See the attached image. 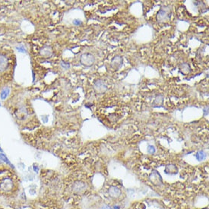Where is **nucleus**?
Returning <instances> with one entry per match:
<instances>
[{
    "label": "nucleus",
    "instance_id": "obj_2",
    "mask_svg": "<svg viewBox=\"0 0 209 209\" xmlns=\"http://www.w3.org/2000/svg\"><path fill=\"white\" fill-rule=\"evenodd\" d=\"M95 62V58L93 54L89 52L83 53L80 57V63L84 67H91Z\"/></svg>",
    "mask_w": 209,
    "mask_h": 209
},
{
    "label": "nucleus",
    "instance_id": "obj_3",
    "mask_svg": "<svg viewBox=\"0 0 209 209\" xmlns=\"http://www.w3.org/2000/svg\"><path fill=\"white\" fill-rule=\"evenodd\" d=\"M93 87L95 93L98 94H104L105 92L107 91V89H108L107 84H106L105 81L102 80V79H97V80H96L95 82L94 83Z\"/></svg>",
    "mask_w": 209,
    "mask_h": 209
},
{
    "label": "nucleus",
    "instance_id": "obj_15",
    "mask_svg": "<svg viewBox=\"0 0 209 209\" xmlns=\"http://www.w3.org/2000/svg\"><path fill=\"white\" fill-rule=\"evenodd\" d=\"M204 115L205 116L208 115V106H206L205 108L204 109Z\"/></svg>",
    "mask_w": 209,
    "mask_h": 209
},
{
    "label": "nucleus",
    "instance_id": "obj_16",
    "mask_svg": "<svg viewBox=\"0 0 209 209\" xmlns=\"http://www.w3.org/2000/svg\"><path fill=\"white\" fill-rule=\"evenodd\" d=\"M17 49L20 52H25V49H24V47H17Z\"/></svg>",
    "mask_w": 209,
    "mask_h": 209
},
{
    "label": "nucleus",
    "instance_id": "obj_11",
    "mask_svg": "<svg viewBox=\"0 0 209 209\" xmlns=\"http://www.w3.org/2000/svg\"><path fill=\"white\" fill-rule=\"evenodd\" d=\"M60 65H61V67L63 68L64 69H69V68H70V64H69V62H64V61H61Z\"/></svg>",
    "mask_w": 209,
    "mask_h": 209
},
{
    "label": "nucleus",
    "instance_id": "obj_10",
    "mask_svg": "<svg viewBox=\"0 0 209 209\" xmlns=\"http://www.w3.org/2000/svg\"><path fill=\"white\" fill-rule=\"evenodd\" d=\"M9 94V88H5L2 91V93H1V98L2 100H5L8 97Z\"/></svg>",
    "mask_w": 209,
    "mask_h": 209
},
{
    "label": "nucleus",
    "instance_id": "obj_12",
    "mask_svg": "<svg viewBox=\"0 0 209 209\" xmlns=\"http://www.w3.org/2000/svg\"><path fill=\"white\" fill-rule=\"evenodd\" d=\"M155 151H156V149H155L154 146L153 145H149L148 146V148H147V152L149 154H154Z\"/></svg>",
    "mask_w": 209,
    "mask_h": 209
},
{
    "label": "nucleus",
    "instance_id": "obj_7",
    "mask_svg": "<svg viewBox=\"0 0 209 209\" xmlns=\"http://www.w3.org/2000/svg\"><path fill=\"white\" fill-rule=\"evenodd\" d=\"M179 72L183 74V75H187L191 72V68L188 63H182L179 65Z\"/></svg>",
    "mask_w": 209,
    "mask_h": 209
},
{
    "label": "nucleus",
    "instance_id": "obj_1",
    "mask_svg": "<svg viewBox=\"0 0 209 209\" xmlns=\"http://www.w3.org/2000/svg\"><path fill=\"white\" fill-rule=\"evenodd\" d=\"M172 9L171 6H163L161 9L159 10L157 15V22L166 23L169 21L171 18Z\"/></svg>",
    "mask_w": 209,
    "mask_h": 209
},
{
    "label": "nucleus",
    "instance_id": "obj_4",
    "mask_svg": "<svg viewBox=\"0 0 209 209\" xmlns=\"http://www.w3.org/2000/svg\"><path fill=\"white\" fill-rule=\"evenodd\" d=\"M123 59L121 56H115L110 61V67L113 70H119L123 66Z\"/></svg>",
    "mask_w": 209,
    "mask_h": 209
},
{
    "label": "nucleus",
    "instance_id": "obj_13",
    "mask_svg": "<svg viewBox=\"0 0 209 209\" xmlns=\"http://www.w3.org/2000/svg\"><path fill=\"white\" fill-rule=\"evenodd\" d=\"M0 159H1V160H2L4 162L7 163L8 164H10V162L9 161L8 158L6 157V156H5V155L3 154H0Z\"/></svg>",
    "mask_w": 209,
    "mask_h": 209
},
{
    "label": "nucleus",
    "instance_id": "obj_5",
    "mask_svg": "<svg viewBox=\"0 0 209 209\" xmlns=\"http://www.w3.org/2000/svg\"><path fill=\"white\" fill-rule=\"evenodd\" d=\"M40 54L44 58H50L53 54V50L50 46H44L40 51Z\"/></svg>",
    "mask_w": 209,
    "mask_h": 209
},
{
    "label": "nucleus",
    "instance_id": "obj_9",
    "mask_svg": "<svg viewBox=\"0 0 209 209\" xmlns=\"http://www.w3.org/2000/svg\"><path fill=\"white\" fill-rule=\"evenodd\" d=\"M196 157L197 158L198 161H202V160H204V159H205L206 154L203 151H199L196 153Z\"/></svg>",
    "mask_w": 209,
    "mask_h": 209
},
{
    "label": "nucleus",
    "instance_id": "obj_14",
    "mask_svg": "<svg viewBox=\"0 0 209 209\" xmlns=\"http://www.w3.org/2000/svg\"><path fill=\"white\" fill-rule=\"evenodd\" d=\"M72 23L74 25L79 26V25H81V24H82V21H81V20H79V19H75V20H73Z\"/></svg>",
    "mask_w": 209,
    "mask_h": 209
},
{
    "label": "nucleus",
    "instance_id": "obj_6",
    "mask_svg": "<svg viewBox=\"0 0 209 209\" xmlns=\"http://www.w3.org/2000/svg\"><path fill=\"white\" fill-rule=\"evenodd\" d=\"M164 96L163 94H157L152 103V106L153 107H161L164 104Z\"/></svg>",
    "mask_w": 209,
    "mask_h": 209
},
{
    "label": "nucleus",
    "instance_id": "obj_8",
    "mask_svg": "<svg viewBox=\"0 0 209 209\" xmlns=\"http://www.w3.org/2000/svg\"><path fill=\"white\" fill-rule=\"evenodd\" d=\"M8 60L6 56L4 55H0V72H2L7 69Z\"/></svg>",
    "mask_w": 209,
    "mask_h": 209
}]
</instances>
